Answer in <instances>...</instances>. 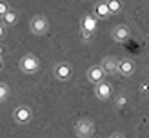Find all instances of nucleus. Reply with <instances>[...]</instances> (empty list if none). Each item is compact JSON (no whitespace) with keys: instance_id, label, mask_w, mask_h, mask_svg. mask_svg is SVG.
<instances>
[{"instance_id":"nucleus-1","label":"nucleus","mask_w":149,"mask_h":138,"mask_svg":"<svg viewBox=\"0 0 149 138\" xmlns=\"http://www.w3.org/2000/svg\"><path fill=\"white\" fill-rule=\"evenodd\" d=\"M96 29H98V18H96L95 15H89V13L84 15L82 20H80V35H82V38L84 40L93 38Z\"/></svg>"},{"instance_id":"nucleus-2","label":"nucleus","mask_w":149,"mask_h":138,"mask_svg":"<svg viewBox=\"0 0 149 138\" xmlns=\"http://www.w3.org/2000/svg\"><path fill=\"white\" fill-rule=\"evenodd\" d=\"M18 69L24 73V75H35V73H38V69H40V58L35 53H26L18 62Z\"/></svg>"},{"instance_id":"nucleus-3","label":"nucleus","mask_w":149,"mask_h":138,"mask_svg":"<svg viewBox=\"0 0 149 138\" xmlns=\"http://www.w3.org/2000/svg\"><path fill=\"white\" fill-rule=\"evenodd\" d=\"M11 116H13L15 123H18V126H27V123L33 120V109L29 105H26V104H22V105H17L13 109Z\"/></svg>"},{"instance_id":"nucleus-4","label":"nucleus","mask_w":149,"mask_h":138,"mask_svg":"<svg viewBox=\"0 0 149 138\" xmlns=\"http://www.w3.org/2000/svg\"><path fill=\"white\" fill-rule=\"evenodd\" d=\"M74 133H77L78 138H93L96 133L95 122L89 118H80L77 123H74Z\"/></svg>"},{"instance_id":"nucleus-5","label":"nucleus","mask_w":149,"mask_h":138,"mask_svg":"<svg viewBox=\"0 0 149 138\" xmlns=\"http://www.w3.org/2000/svg\"><path fill=\"white\" fill-rule=\"evenodd\" d=\"M29 31L35 36H42L49 31V20L44 17V15H35V17L29 20Z\"/></svg>"},{"instance_id":"nucleus-6","label":"nucleus","mask_w":149,"mask_h":138,"mask_svg":"<svg viewBox=\"0 0 149 138\" xmlns=\"http://www.w3.org/2000/svg\"><path fill=\"white\" fill-rule=\"evenodd\" d=\"M53 76L58 82H69L73 76V67L69 62H58L53 67Z\"/></svg>"},{"instance_id":"nucleus-7","label":"nucleus","mask_w":149,"mask_h":138,"mask_svg":"<svg viewBox=\"0 0 149 138\" xmlns=\"http://www.w3.org/2000/svg\"><path fill=\"white\" fill-rule=\"evenodd\" d=\"M95 96L100 102H109V98L113 96V84L107 82V80L95 84Z\"/></svg>"},{"instance_id":"nucleus-8","label":"nucleus","mask_w":149,"mask_h":138,"mask_svg":"<svg viewBox=\"0 0 149 138\" xmlns=\"http://www.w3.org/2000/svg\"><path fill=\"white\" fill-rule=\"evenodd\" d=\"M129 36H131V27L127 24H116L113 29H111V38L115 42H118V44L125 42Z\"/></svg>"},{"instance_id":"nucleus-9","label":"nucleus","mask_w":149,"mask_h":138,"mask_svg":"<svg viewBox=\"0 0 149 138\" xmlns=\"http://www.w3.org/2000/svg\"><path fill=\"white\" fill-rule=\"evenodd\" d=\"M116 75H120L124 78H129L135 75V62L131 58H118V69Z\"/></svg>"},{"instance_id":"nucleus-10","label":"nucleus","mask_w":149,"mask_h":138,"mask_svg":"<svg viewBox=\"0 0 149 138\" xmlns=\"http://www.w3.org/2000/svg\"><path fill=\"white\" fill-rule=\"evenodd\" d=\"M86 78H87L89 84L95 85V84L102 82V80H106V73H104L102 65H91V67H87V71H86Z\"/></svg>"},{"instance_id":"nucleus-11","label":"nucleus","mask_w":149,"mask_h":138,"mask_svg":"<svg viewBox=\"0 0 149 138\" xmlns=\"http://www.w3.org/2000/svg\"><path fill=\"white\" fill-rule=\"evenodd\" d=\"M100 65H102V69H104V73L106 75H116V69H118V58L116 56H104L102 58V62H100Z\"/></svg>"},{"instance_id":"nucleus-12","label":"nucleus","mask_w":149,"mask_h":138,"mask_svg":"<svg viewBox=\"0 0 149 138\" xmlns=\"http://www.w3.org/2000/svg\"><path fill=\"white\" fill-rule=\"evenodd\" d=\"M95 17L98 18V20H107L111 17V11H109V7H107V2H95Z\"/></svg>"},{"instance_id":"nucleus-13","label":"nucleus","mask_w":149,"mask_h":138,"mask_svg":"<svg viewBox=\"0 0 149 138\" xmlns=\"http://www.w3.org/2000/svg\"><path fill=\"white\" fill-rule=\"evenodd\" d=\"M18 17H20V13H18L17 9H9V11H7V13L4 15L2 22L6 24V27H13V26L18 22Z\"/></svg>"},{"instance_id":"nucleus-14","label":"nucleus","mask_w":149,"mask_h":138,"mask_svg":"<svg viewBox=\"0 0 149 138\" xmlns=\"http://www.w3.org/2000/svg\"><path fill=\"white\" fill-rule=\"evenodd\" d=\"M107 7H109L111 15H116V13L122 11L124 4H122V0H107Z\"/></svg>"},{"instance_id":"nucleus-15","label":"nucleus","mask_w":149,"mask_h":138,"mask_svg":"<svg viewBox=\"0 0 149 138\" xmlns=\"http://www.w3.org/2000/svg\"><path fill=\"white\" fill-rule=\"evenodd\" d=\"M9 98V85L6 82H0V104Z\"/></svg>"},{"instance_id":"nucleus-16","label":"nucleus","mask_w":149,"mask_h":138,"mask_svg":"<svg viewBox=\"0 0 149 138\" xmlns=\"http://www.w3.org/2000/svg\"><path fill=\"white\" fill-rule=\"evenodd\" d=\"M9 9H11V7H9V4H7L6 0H0V20L4 18V15H6L7 11H9Z\"/></svg>"},{"instance_id":"nucleus-17","label":"nucleus","mask_w":149,"mask_h":138,"mask_svg":"<svg viewBox=\"0 0 149 138\" xmlns=\"http://www.w3.org/2000/svg\"><path fill=\"white\" fill-rule=\"evenodd\" d=\"M125 104H127V98H125V94H118L116 96V109H120V107H124Z\"/></svg>"},{"instance_id":"nucleus-18","label":"nucleus","mask_w":149,"mask_h":138,"mask_svg":"<svg viewBox=\"0 0 149 138\" xmlns=\"http://www.w3.org/2000/svg\"><path fill=\"white\" fill-rule=\"evenodd\" d=\"M6 36H7V27H6V24H4V22L0 20V40H4Z\"/></svg>"},{"instance_id":"nucleus-19","label":"nucleus","mask_w":149,"mask_h":138,"mask_svg":"<svg viewBox=\"0 0 149 138\" xmlns=\"http://www.w3.org/2000/svg\"><path fill=\"white\" fill-rule=\"evenodd\" d=\"M109 138H125V136H124V133H118V131H115V133L109 135Z\"/></svg>"},{"instance_id":"nucleus-20","label":"nucleus","mask_w":149,"mask_h":138,"mask_svg":"<svg viewBox=\"0 0 149 138\" xmlns=\"http://www.w3.org/2000/svg\"><path fill=\"white\" fill-rule=\"evenodd\" d=\"M2 69H4V58L0 56V71H2Z\"/></svg>"},{"instance_id":"nucleus-21","label":"nucleus","mask_w":149,"mask_h":138,"mask_svg":"<svg viewBox=\"0 0 149 138\" xmlns=\"http://www.w3.org/2000/svg\"><path fill=\"white\" fill-rule=\"evenodd\" d=\"M2 55H4V47H2V46H0V56H2Z\"/></svg>"},{"instance_id":"nucleus-22","label":"nucleus","mask_w":149,"mask_h":138,"mask_svg":"<svg viewBox=\"0 0 149 138\" xmlns=\"http://www.w3.org/2000/svg\"><path fill=\"white\" fill-rule=\"evenodd\" d=\"M95 2H98V0H95Z\"/></svg>"}]
</instances>
